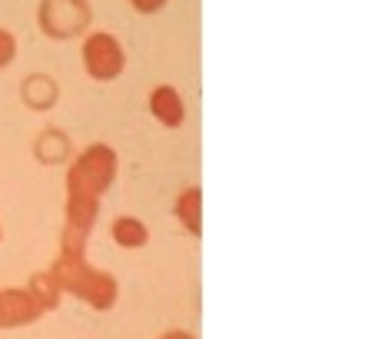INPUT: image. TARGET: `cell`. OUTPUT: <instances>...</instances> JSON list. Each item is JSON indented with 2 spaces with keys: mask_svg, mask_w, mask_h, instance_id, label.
<instances>
[{
  "mask_svg": "<svg viewBox=\"0 0 365 339\" xmlns=\"http://www.w3.org/2000/svg\"><path fill=\"white\" fill-rule=\"evenodd\" d=\"M96 220H100V200H93V196H67V206H63V230L90 236Z\"/></svg>",
  "mask_w": 365,
  "mask_h": 339,
  "instance_id": "obj_5",
  "label": "cell"
},
{
  "mask_svg": "<svg viewBox=\"0 0 365 339\" xmlns=\"http://www.w3.org/2000/svg\"><path fill=\"white\" fill-rule=\"evenodd\" d=\"M0 240H4V226H0Z\"/></svg>",
  "mask_w": 365,
  "mask_h": 339,
  "instance_id": "obj_12",
  "label": "cell"
},
{
  "mask_svg": "<svg viewBox=\"0 0 365 339\" xmlns=\"http://www.w3.org/2000/svg\"><path fill=\"white\" fill-rule=\"evenodd\" d=\"M0 330H4V310H0Z\"/></svg>",
  "mask_w": 365,
  "mask_h": 339,
  "instance_id": "obj_11",
  "label": "cell"
},
{
  "mask_svg": "<svg viewBox=\"0 0 365 339\" xmlns=\"http://www.w3.org/2000/svg\"><path fill=\"white\" fill-rule=\"evenodd\" d=\"M87 240L90 236H83V233L63 230L60 253L47 273L53 276V283L60 286L63 296H73V300L87 303L90 310L106 313L120 300V283L110 270H100L87 260Z\"/></svg>",
  "mask_w": 365,
  "mask_h": 339,
  "instance_id": "obj_1",
  "label": "cell"
},
{
  "mask_svg": "<svg viewBox=\"0 0 365 339\" xmlns=\"http://www.w3.org/2000/svg\"><path fill=\"white\" fill-rule=\"evenodd\" d=\"M160 339H196V336H192L190 330H166Z\"/></svg>",
  "mask_w": 365,
  "mask_h": 339,
  "instance_id": "obj_10",
  "label": "cell"
},
{
  "mask_svg": "<svg viewBox=\"0 0 365 339\" xmlns=\"http://www.w3.org/2000/svg\"><path fill=\"white\" fill-rule=\"evenodd\" d=\"M120 156L110 143H90L67 166V196H93L103 200L106 190L116 183Z\"/></svg>",
  "mask_w": 365,
  "mask_h": 339,
  "instance_id": "obj_2",
  "label": "cell"
},
{
  "mask_svg": "<svg viewBox=\"0 0 365 339\" xmlns=\"http://www.w3.org/2000/svg\"><path fill=\"white\" fill-rule=\"evenodd\" d=\"M176 223L190 236H202V190L200 186H186L173 203Z\"/></svg>",
  "mask_w": 365,
  "mask_h": 339,
  "instance_id": "obj_6",
  "label": "cell"
},
{
  "mask_svg": "<svg viewBox=\"0 0 365 339\" xmlns=\"http://www.w3.org/2000/svg\"><path fill=\"white\" fill-rule=\"evenodd\" d=\"M110 236L120 250H143L150 243V226L140 216H116L110 223Z\"/></svg>",
  "mask_w": 365,
  "mask_h": 339,
  "instance_id": "obj_7",
  "label": "cell"
},
{
  "mask_svg": "<svg viewBox=\"0 0 365 339\" xmlns=\"http://www.w3.org/2000/svg\"><path fill=\"white\" fill-rule=\"evenodd\" d=\"M146 107H150V116L163 130H182L186 126V100H182V93L173 84H160V87L150 90Z\"/></svg>",
  "mask_w": 365,
  "mask_h": 339,
  "instance_id": "obj_4",
  "label": "cell"
},
{
  "mask_svg": "<svg viewBox=\"0 0 365 339\" xmlns=\"http://www.w3.org/2000/svg\"><path fill=\"white\" fill-rule=\"evenodd\" d=\"M17 60V37L7 27H0V70L10 67Z\"/></svg>",
  "mask_w": 365,
  "mask_h": 339,
  "instance_id": "obj_8",
  "label": "cell"
},
{
  "mask_svg": "<svg viewBox=\"0 0 365 339\" xmlns=\"http://www.w3.org/2000/svg\"><path fill=\"white\" fill-rule=\"evenodd\" d=\"M166 4H170V0H130V7H133L136 14H143V17H153V14H160Z\"/></svg>",
  "mask_w": 365,
  "mask_h": 339,
  "instance_id": "obj_9",
  "label": "cell"
},
{
  "mask_svg": "<svg viewBox=\"0 0 365 339\" xmlns=\"http://www.w3.org/2000/svg\"><path fill=\"white\" fill-rule=\"evenodd\" d=\"M80 64L96 84H113L126 70V47L110 30H90L80 40Z\"/></svg>",
  "mask_w": 365,
  "mask_h": 339,
  "instance_id": "obj_3",
  "label": "cell"
}]
</instances>
